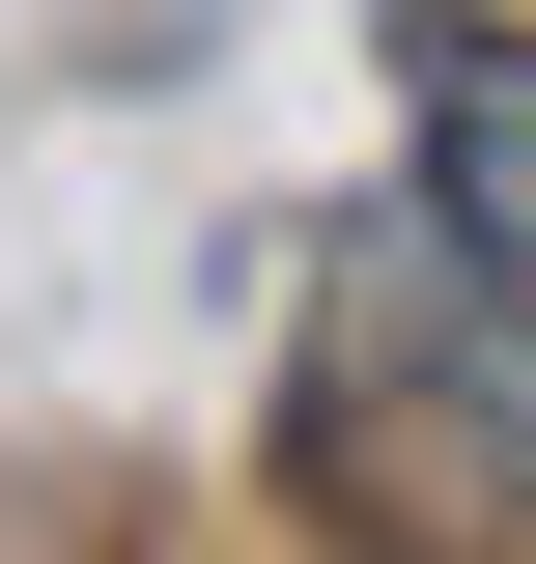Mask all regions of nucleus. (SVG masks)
<instances>
[{
	"label": "nucleus",
	"instance_id": "1",
	"mask_svg": "<svg viewBox=\"0 0 536 564\" xmlns=\"http://www.w3.org/2000/svg\"><path fill=\"white\" fill-rule=\"evenodd\" d=\"M424 198H452V254L536 311V29H480V0H424Z\"/></svg>",
	"mask_w": 536,
	"mask_h": 564
},
{
	"label": "nucleus",
	"instance_id": "2",
	"mask_svg": "<svg viewBox=\"0 0 536 564\" xmlns=\"http://www.w3.org/2000/svg\"><path fill=\"white\" fill-rule=\"evenodd\" d=\"M480 29H536V0H480Z\"/></svg>",
	"mask_w": 536,
	"mask_h": 564
}]
</instances>
